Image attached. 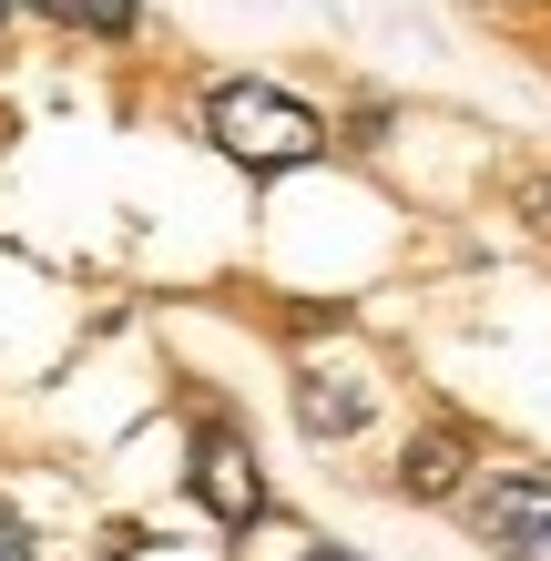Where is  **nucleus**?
<instances>
[{
	"mask_svg": "<svg viewBox=\"0 0 551 561\" xmlns=\"http://www.w3.org/2000/svg\"><path fill=\"white\" fill-rule=\"evenodd\" d=\"M205 134H215V153H236L245 174H297V163L328 153L317 103H297V92H276V82H215L205 92Z\"/></svg>",
	"mask_w": 551,
	"mask_h": 561,
	"instance_id": "f257e3e1",
	"label": "nucleus"
},
{
	"mask_svg": "<svg viewBox=\"0 0 551 561\" xmlns=\"http://www.w3.org/2000/svg\"><path fill=\"white\" fill-rule=\"evenodd\" d=\"M470 541L491 561H551V470H501L470 490Z\"/></svg>",
	"mask_w": 551,
	"mask_h": 561,
	"instance_id": "f03ea898",
	"label": "nucleus"
},
{
	"mask_svg": "<svg viewBox=\"0 0 551 561\" xmlns=\"http://www.w3.org/2000/svg\"><path fill=\"white\" fill-rule=\"evenodd\" d=\"M194 501H205L215 520H225V531H255V520H266V470H255V449L236 439V428H194Z\"/></svg>",
	"mask_w": 551,
	"mask_h": 561,
	"instance_id": "7ed1b4c3",
	"label": "nucleus"
},
{
	"mask_svg": "<svg viewBox=\"0 0 551 561\" xmlns=\"http://www.w3.org/2000/svg\"><path fill=\"white\" fill-rule=\"evenodd\" d=\"M378 409V388L358 368H297V428L307 439H358Z\"/></svg>",
	"mask_w": 551,
	"mask_h": 561,
	"instance_id": "20e7f679",
	"label": "nucleus"
},
{
	"mask_svg": "<svg viewBox=\"0 0 551 561\" xmlns=\"http://www.w3.org/2000/svg\"><path fill=\"white\" fill-rule=\"evenodd\" d=\"M460 490H470V428H418L409 459H399V501L439 511V501H460Z\"/></svg>",
	"mask_w": 551,
	"mask_h": 561,
	"instance_id": "39448f33",
	"label": "nucleus"
},
{
	"mask_svg": "<svg viewBox=\"0 0 551 561\" xmlns=\"http://www.w3.org/2000/svg\"><path fill=\"white\" fill-rule=\"evenodd\" d=\"M21 11H42L61 31H92V42H123V31L144 21V0H21Z\"/></svg>",
	"mask_w": 551,
	"mask_h": 561,
	"instance_id": "423d86ee",
	"label": "nucleus"
},
{
	"mask_svg": "<svg viewBox=\"0 0 551 561\" xmlns=\"http://www.w3.org/2000/svg\"><path fill=\"white\" fill-rule=\"evenodd\" d=\"M0 561H42V541H31V531H21L11 511H0Z\"/></svg>",
	"mask_w": 551,
	"mask_h": 561,
	"instance_id": "0eeeda50",
	"label": "nucleus"
},
{
	"mask_svg": "<svg viewBox=\"0 0 551 561\" xmlns=\"http://www.w3.org/2000/svg\"><path fill=\"white\" fill-rule=\"evenodd\" d=\"M11 11H21V0H0V21H11Z\"/></svg>",
	"mask_w": 551,
	"mask_h": 561,
	"instance_id": "6e6552de",
	"label": "nucleus"
}]
</instances>
